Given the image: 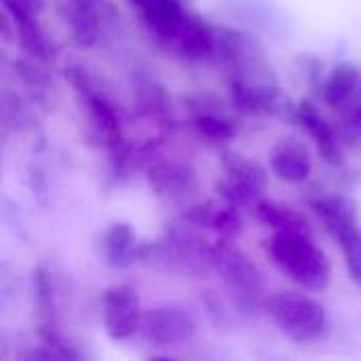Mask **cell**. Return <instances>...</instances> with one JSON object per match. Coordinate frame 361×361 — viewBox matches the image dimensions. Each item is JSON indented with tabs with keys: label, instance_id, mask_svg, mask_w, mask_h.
<instances>
[{
	"label": "cell",
	"instance_id": "obj_15",
	"mask_svg": "<svg viewBox=\"0 0 361 361\" xmlns=\"http://www.w3.org/2000/svg\"><path fill=\"white\" fill-rule=\"evenodd\" d=\"M271 167L279 180L288 184H305L313 171V159L305 142L281 137L271 150Z\"/></svg>",
	"mask_w": 361,
	"mask_h": 361
},
{
	"label": "cell",
	"instance_id": "obj_1",
	"mask_svg": "<svg viewBox=\"0 0 361 361\" xmlns=\"http://www.w3.org/2000/svg\"><path fill=\"white\" fill-rule=\"evenodd\" d=\"M66 78L74 87V91L80 99V106L87 112V118H89L95 135L104 144L112 173L116 178L125 176L131 161H133V150L127 142L118 108L114 106V102L104 91H99L93 85L87 70H82L78 66L66 68Z\"/></svg>",
	"mask_w": 361,
	"mask_h": 361
},
{
	"label": "cell",
	"instance_id": "obj_14",
	"mask_svg": "<svg viewBox=\"0 0 361 361\" xmlns=\"http://www.w3.org/2000/svg\"><path fill=\"white\" fill-rule=\"evenodd\" d=\"M186 104H188L192 129L201 140L220 146L235 137L233 121L224 114V110H220V106L212 97L195 95V97H188Z\"/></svg>",
	"mask_w": 361,
	"mask_h": 361
},
{
	"label": "cell",
	"instance_id": "obj_7",
	"mask_svg": "<svg viewBox=\"0 0 361 361\" xmlns=\"http://www.w3.org/2000/svg\"><path fill=\"white\" fill-rule=\"evenodd\" d=\"M127 2L137 11L140 19L150 30V34L173 53L197 17L184 6L182 0H127Z\"/></svg>",
	"mask_w": 361,
	"mask_h": 361
},
{
	"label": "cell",
	"instance_id": "obj_13",
	"mask_svg": "<svg viewBox=\"0 0 361 361\" xmlns=\"http://www.w3.org/2000/svg\"><path fill=\"white\" fill-rule=\"evenodd\" d=\"M180 218H184L186 222L203 231H214L220 239L235 241L243 233V218H241L239 207L224 199L190 205Z\"/></svg>",
	"mask_w": 361,
	"mask_h": 361
},
{
	"label": "cell",
	"instance_id": "obj_23",
	"mask_svg": "<svg viewBox=\"0 0 361 361\" xmlns=\"http://www.w3.org/2000/svg\"><path fill=\"white\" fill-rule=\"evenodd\" d=\"M34 288H36V302H38V313L47 322V326H55V315H57V302H55V283L51 271L40 264L34 271Z\"/></svg>",
	"mask_w": 361,
	"mask_h": 361
},
{
	"label": "cell",
	"instance_id": "obj_6",
	"mask_svg": "<svg viewBox=\"0 0 361 361\" xmlns=\"http://www.w3.org/2000/svg\"><path fill=\"white\" fill-rule=\"evenodd\" d=\"M322 97L343 121L345 129L361 137V68L353 61L338 63L322 87Z\"/></svg>",
	"mask_w": 361,
	"mask_h": 361
},
{
	"label": "cell",
	"instance_id": "obj_18",
	"mask_svg": "<svg viewBox=\"0 0 361 361\" xmlns=\"http://www.w3.org/2000/svg\"><path fill=\"white\" fill-rule=\"evenodd\" d=\"M102 250H104V258L108 260L110 267L123 269L137 260L140 245L135 243V235H133L131 226L125 222H116L104 231Z\"/></svg>",
	"mask_w": 361,
	"mask_h": 361
},
{
	"label": "cell",
	"instance_id": "obj_10",
	"mask_svg": "<svg viewBox=\"0 0 361 361\" xmlns=\"http://www.w3.org/2000/svg\"><path fill=\"white\" fill-rule=\"evenodd\" d=\"M104 328L112 341H127L142 330V302L137 292L127 283L110 286L102 302Z\"/></svg>",
	"mask_w": 361,
	"mask_h": 361
},
{
	"label": "cell",
	"instance_id": "obj_16",
	"mask_svg": "<svg viewBox=\"0 0 361 361\" xmlns=\"http://www.w3.org/2000/svg\"><path fill=\"white\" fill-rule=\"evenodd\" d=\"M296 118L305 127V131L311 135V140L315 142L324 161H328L332 165H341L343 163V142H341L338 133L334 131V127L328 123V118L322 114V110L313 102L302 99L296 108Z\"/></svg>",
	"mask_w": 361,
	"mask_h": 361
},
{
	"label": "cell",
	"instance_id": "obj_2",
	"mask_svg": "<svg viewBox=\"0 0 361 361\" xmlns=\"http://www.w3.org/2000/svg\"><path fill=\"white\" fill-rule=\"evenodd\" d=\"M273 264L296 286L309 292H324L332 281V264L311 233L275 231L267 241Z\"/></svg>",
	"mask_w": 361,
	"mask_h": 361
},
{
	"label": "cell",
	"instance_id": "obj_9",
	"mask_svg": "<svg viewBox=\"0 0 361 361\" xmlns=\"http://www.w3.org/2000/svg\"><path fill=\"white\" fill-rule=\"evenodd\" d=\"M42 4V0H2V11L11 17L15 38L23 53L36 61H51L55 57V47L40 25Z\"/></svg>",
	"mask_w": 361,
	"mask_h": 361
},
{
	"label": "cell",
	"instance_id": "obj_19",
	"mask_svg": "<svg viewBox=\"0 0 361 361\" xmlns=\"http://www.w3.org/2000/svg\"><path fill=\"white\" fill-rule=\"evenodd\" d=\"M309 205H311V209L315 212V216L322 220L324 228L330 235L336 233L341 226L357 220L355 203L351 199L343 197V195H319V197L311 199Z\"/></svg>",
	"mask_w": 361,
	"mask_h": 361
},
{
	"label": "cell",
	"instance_id": "obj_22",
	"mask_svg": "<svg viewBox=\"0 0 361 361\" xmlns=\"http://www.w3.org/2000/svg\"><path fill=\"white\" fill-rule=\"evenodd\" d=\"M332 239L338 241L343 254H345V262L349 269L351 279L361 286V226L360 222H349L345 226H341L336 233H332Z\"/></svg>",
	"mask_w": 361,
	"mask_h": 361
},
{
	"label": "cell",
	"instance_id": "obj_5",
	"mask_svg": "<svg viewBox=\"0 0 361 361\" xmlns=\"http://www.w3.org/2000/svg\"><path fill=\"white\" fill-rule=\"evenodd\" d=\"M222 167L226 178L216 184L220 199L237 205L239 209L241 207L252 209L267 190L269 184L267 169L258 161L237 152H224Z\"/></svg>",
	"mask_w": 361,
	"mask_h": 361
},
{
	"label": "cell",
	"instance_id": "obj_12",
	"mask_svg": "<svg viewBox=\"0 0 361 361\" xmlns=\"http://www.w3.org/2000/svg\"><path fill=\"white\" fill-rule=\"evenodd\" d=\"M146 182L152 192L169 203L186 201L197 192L199 180L192 165L178 159H157L146 167Z\"/></svg>",
	"mask_w": 361,
	"mask_h": 361
},
{
	"label": "cell",
	"instance_id": "obj_20",
	"mask_svg": "<svg viewBox=\"0 0 361 361\" xmlns=\"http://www.w3.org/2000/svg\"><path fill=\"white\" fill-rule=\"evenodd\" d=\"M256 220L260 224H264L267 228H273V231H298V233H311L309 228V222L307 218L288 207V205H281L277 201H267V199H260L254 207H252Z\"/></svg>",
	"mask_w": 361,
	"mask_h": 361
},
{
	"label": "cell",
	"instance_id": "obj_4",
	"mask_svg": "<svg viewBox=\"0 0 361 361\" xmlns=\"http://www.w3.org/2000/svg\"><path fill=\"white\" fill-rule=\"evenodd\" d=\"M264 311L277 328L294 343L307 345L319 341L328 330V313L324 305L298 294H271L264 300Z\"/></svg>",
	"mask_w": 361,
	"mask_h": 361
},
{
	"label": "cell",
	"instance_id": "obj_17",
	"mask_svg": "<svg viewBox=\"0 0 361 361\" xmlns=\"http://www.w3.org/2000/svg\"><path fill=\"white\" fill-rule=\"evenodd\" d=\"M133 93H135L137 112L146 121H150L159 127H171V123H173L171 102H169L165 89L154 78L137 74L133 78Z\"/></svg>",
	"mask_w": 361,
	"mask_h": 361
},
{
	"label": "cell",
	"instance_id": "obj_8",
	"mask_svg": "<svg viewBox=\"0 0 361 361\" xmlns=\"http://www.w3.org/2000/svg\"><path fill=\"white\" fill-rule=\"evenodd\" d=\"M140 332L157 347H180L197 336V319L180 305H159L144 311Z\"/></svg>",
	"mask_w": 361,
	"mask_h": 361
},
{
	"label": "cell",
	"instance_id": "obj_11",
	"mask_svg": "<svg viewBox=\"0 0 361 361\" xmlns=\"http://www.w3.org/2000/svg\"><path fill=\"white\" fill-rule=\"evenodd\" d=\"M63 17L78 47H97L116 11L108 0H61Z\"/></svg>",
	"mask_w": 361,
	"mask_h": 361
},
{
	"label": "cell",
	"instance_id": "obj_21",
	"mask_svg": "<svg viewBox=\"0 0 361 361\" xmlns=\"http://www.w3.org/2000/svg\"><path fill=\"white\" fill-rule=\"evenodd\" d=\"M218 13L231 23L241 25H262L267 21L269 8L262 0H222Z\"/></svg>",
	"mask_w": 361,
	"mask_h": 361
},
{
	"label": "cell",
	"instance_id": "obj_3",
	"mask_svg": "<svg viewBox=\"0 0 361 361\" xmlns=\"http://www.w3.org/2000/svg\"><path fill=\"white\" fill-rule=\"evenodd\" d=\"M212 269L220 275L222 283L235 298V302L254 311L264 307L267 300V279L264 273L254 264V260L233 245L231 239H218L212 250Z\"/></svg>",
	"mask_w": 361,
	"mask_h": 361
}]
</instances>
